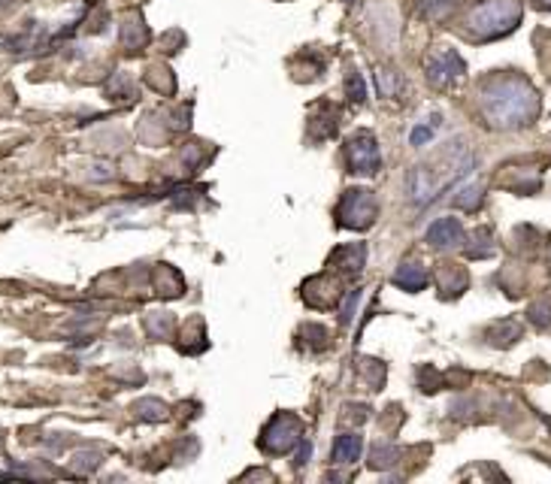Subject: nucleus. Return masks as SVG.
<instances>
[{
  "label": "nucleus",
  "instance_id": "1",
  "mask_svg": "<svg viewBox=\"0 0 551 484\" xmlns=\"http://www.w3.org/2000/svg\"><path fill=\"white\" fill-rule=\"evenodd\" d=\"M482 113L494 128L503 130L527 128L539 115V94L521 76H500L494 82L484 85Z\"/></svg>",
  "mask_w": 551,
  "mask_h": 484
},
{
  "label": "nucleus",
  "instance_id": "2",
  "mask_svg": "<svg viewBox=\"0 0 551 484\" xmlns=\"http://www.w3.org/2000/svg\"><path fill=\"white\" fill-rule=\"evenodd\" d=\"M518 21V0H479L467 16V31L473 40H497V36L516 31Z\"/></svg>",
  "mask_w": 551,
  "mask_h": 484
},
{
  "label": "nucleus",
  "instance_id": "3",
  "mask_svg": "<svg viewBox=\"0 0 551 484\" xmlns=\"http://www.w3.org/2000/svg\"><path fill=\"white\" fill-rule=\"evenodd\" d=\"M379 203L373 197V191L366 188H351L342 194L340 209H336V218H340L342 227H351V230H366L373 222H376Z\"/></svg>",
  "mask_w": 551,
  "mask_h": 484
},
{
  "label": "nucleus",
  "instance_id": "4",
  "mask_svg": "<svg viewBox=\"0 0 551 484\" xmlns=\"http://www.w3.org/2000/svg\"><path fill=\"white\" fill-rule=\"evenodd\" d=\"M303 427L294 415H276L273 421L264 427L261 433V445L267 454H288L294 451V445H300Z\"/></svg>",
  "mask_w": 551,
  "mask_h": 484
},
{
  "label": "nucleus",
  "instance_id": "5",
  "mask_svg": "<svg viewBox=\"0 0 551 484\" xmlns=\"http://www.w3.org/2000/svg\"><path fill=\"white\" fill-rule=\"evenodd\" d=\"M349 167L351 173H361V176H373L382 167L379 145L370 134H358L349 139Z\"/></svg>",
  "mask_w": 551,
  "mask_h": 484
},
{
  "label": "nucleus",
  "instance_id": "6",
  "mask_svg": "<svg viewBox=\"0 0 551 484\" xmlns=\"http://www.w3.org/2000/svg\"><path fill=\"white\" fill-rule=\"evenodd\" d=\"M460 73H464V61H460V58L454 55V52H439V55H433L430 61H428V79L437 88L454 82Z\"/></svg>",
  "mask_w": 551,
  "mask_h": 484
},
{
  "label": "nucleus",
  "instance_id": "7",
  "mask_svg": "<svg viewBox=\"0 0 551 484\" xmlns=\"http://www.w3.org/2000/svg\"><path fill=\"white\" fill-rule=\"evenodd\" d=\"M428 242L433 248H452L464 242V227H460L458 218H439V222L430 224L428 230Z\"/></svg>",
  "mask_w": 551,
  "mask_h": 484
},
{
  "label": "nucleus",
  "instance_id": "8",
  "mask_svg": "<svg viewBox=\"0 0 551 484\" xmlns=\"http://www.w3.org/2000/svg\"><path fill=\"white\" fill-rule=\"evenodd\" d=\"M361 449H364V439L358 436V433H345L334 442V451H330V457H334V464H355L358 457H361Z\"/></svg>",
  "mask_w": 551,
  "mask_h": 484
},
{
  "label": "nucleus",
  "instance_id": "9",
  "mask_svg": "<svg viewBox=\"0 0 551 484\" xmlns=\"http://www.w3.org/2000/svg\"><path fill=\"white\" fill-rule=\"evenodd\" d=\"M394 285L397 288H406V291H421L424 285H428V273H424L418 263H403L400 269L394 273Z\"/></svg>",
  "mask_w": 551,
  "mask_h": 484
},
{
  "label": "nucleus",
  "instance_id": "10",
  "mask_svg": "<svg viewBox=\"0 0 551 484\" xmlns=\"http://www.w3.org/2000/svg\"><path fill=\"white\" fill-rule=\"evenodd\" d=\"M364 258H366V248L358 242V246H345L340 252L334 254V263L345 273H361L364 269Z\"/></svg>",
  "mask_w": 551,
  "mask_h": 484
},
{
  "label": "nucleus",
  "instance_id": "11",
  "mask_svg": "<svg viewBox=\"0 0 551 484\" xmlns=\"http://www.w3.org/2000/svg\"><path fill=\"white\" fill-rule=\"evenodd\" d=\"M146 40H149V31H146V25L139 21L137 16L134 19H128L122 25V43L128 49H139V46H146Z\"/></svg>",
  "mask_w": 551,
  "mask_h": 484
},
{
  "label": "nucleus",
  "instance_id": "12",
  "mask_svg": "<svg viewBox=\"0 0 551 484\" xmlns=\"http://www.w3.org/2000/svg\"><path fill=\"white\" fill-rule=\"evenodd\" d=\"M482 203V185H467L454 194V207L464 209V212H476Z\"/></svg>",
  "mask_w": 551,
  "mask_h": 484
},
{
  "label": "nucleus",
  "instance_id": "13",
  "mask_svg": "<svg viewBox=\"0 0 551 484\" xmlns=\"http://www.w3.org/2000/svg\"><path fill=\"white\" fill-rule=\"evenodd\" d=\"M454 6H458V0H424L421 16L424 19H445Z\"/></svg>",
  "mask_w": 551,
  "mask_h": 484
},
{
  "label": "nucleus",
  "instance_id": "14",
  "mask_svg": "<svg viewBox=\"0 0 551 484\" xmlns=\"http://www.w3.org/2000/svg\"><path fill=\"white\" fill-rule=\"evenodd\" d=\"M137 415L143 418V421H161V418L167 415V406L161 400H143V402H137Z\"/></svg>",
  "mask_w": 551,
  "mask_h": 484
},
{
  "label": "nucleus",
  "instance_id": "15",
  "mask_svg": "<svg viewBox=\"0 0 551 484\" xmlns=\"http://www.w3.org/2000/svg\"><path fill=\"white\" fill-rule=\"evenodd\" d=\"M527 318L533 321L536 327H551V300H539L536 306H531V312H527Z\"/></svg>",
  "mask_w": 551,
  "mask_h": 484
},
{
  "label": "nucleus",
  "instance_id": "16",
  "mask_svg": "<svg viewBox=\"0 0 551 484\" xmlns=\"http://www.w3.org/2000/svg\"><path fill=\"white\" fill-rule=\"evenodd\" d=\"M100 466V454L98 451H79L76 457H73V469L76 472H91V469Z\"/></svg>",
  "mask_w": 551,
  "mask_h": 484
},
{
  "label": "nucleus",
  "instance_id": "17",
  "mask_svg": "<svg viewBox=\"0 0 551 484\" xmlns=\"http://www.w3.org/2000/svg\"><path fill=\"white\" fill-rule=\"evenodd\" d=\"M345 88H349V98L355 100V104H364V100H366V85H364L361 73H351L349 82H345Z\"/></svg>",
  "mask_w": 551,
  "mask_h": 484
},
{
  "label": "nucleus",
  "instance_id": "18",
  "mask_svg": "<svg viewBox=\"0 0 551 484\" xmlns=\"http://www.w3.org/2000/svg\"><path fill=\"white\" fill-rule=\"evenodd\" d=\"M397 457V449L394 445H376V451H373V466H391Z\"/></svg>",
  "mask_w": 551,
  "mask_h": 484
},
{
  "label": "nucleus",
  "instance_id": "19",
  "mask_svg": "<svg viewBox=\"0 0 551 484\" xmlns=\"http://www.w3.org/2000/svg\"><path fill=\"white\" fill-rule=\"evenodd\" d=\"M437 124H439V119L433 121V124H418V128L413 130V137H409V139H413V145H424L428 139H433V130H437Z\"/></svg>",
  "mask_w": 551,
  "mask_h": 484
},
{
  "label": "nucleus",
  "instance_id": "20",
  "mask_svg": "<svg viewBox=\"0 0 551 484\" xmlns=\"http://www.w3.org/2000/svg\"><path fill=\"white\" fill-rule=\"evenodd\" d=\"M106 91L109 94H128V98H130V79L124 76V73H119V76H115L113 82L106 85Z\"/></svg>",
  "mask_w": 551,
  "mask_h": 484
},
{
  "label": "nucleus",
  "instance_id": "21",
  "mask_svg": "<svg viewBox=\"0 0 551 484\" xmlns=\"http://www.w3.org/2000/svg\"><path fill=\"white\" fill-rule=\"evenodd\" d=\"M394 88H397L394 73L391 70H379V91L382 94H394Z\"/></svg>",
  "mask_w": 551,
  "mask_h": 484
},
{
  "label": "nucleus",
  "instance_id": "22",
  "mask_svg": "<svg viewBox=\"0 0 551 484\" xmlns=\"http://www.w3.org/2000/svg\"><path fill=\"white\" fill-rule=\"evenodd\" d=\"M533 6H539V10H551V0H533Z\"/></svg>",
  "mask_w": 551,
  "mask_h": 484
}]
</instances>
